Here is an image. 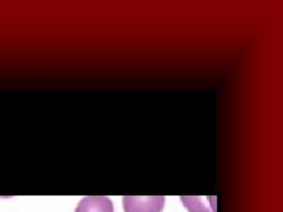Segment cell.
Instances as JSON below:
<instances>
[{"mask_svg": "<svg viewBox=\"0 0 283 212\" xmlns=\"http://www.w3.org/2000/svg\"><path fill=\"white\" fill-rule=\"evenodd\" d=\"M164 204V196H125L123 198V206L125 212H162Z\"/></svg>", "mask_w": 283, "mask_h": 212, "instance_id": "obj_1", "label": "cell"}, {"mask_svg": "<svg viewBox=\"0 0 283 212\" xmlns=\"http://www.w3.org/2000/svg\"><path fill=\"white\" fill-rule=\"evenodd\" d=\"M74 212H115L113 204L109 197L89 196L83 198Z\"/></svg>", "mask_w": 283, "mask_h": 212, "instance_id": "obj_2", "label": "cell"}]
</instances>
